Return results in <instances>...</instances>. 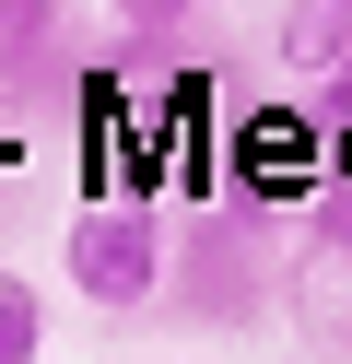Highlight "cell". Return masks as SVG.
<instances>
[{"instance_id":"7a4b0ae2","label":"cell","mask_w":352,"mask_h":364,"mask_svg":"<svg viewBox=\"0 0 352 364\" xmlns=\"http://www.w3.org/2000/svg\"><path fill=\"white\" fill-rule=\"evenodd\" d=\"M164 282H176L188 317H247V212H211L200 235L164 259Z\"/></svg>"},{"instance_id":"277c9868","label":"cell","mask_w":352,"mask_h":364,"mask_svg":"<svg viewBox=\"0 0 352 364\" xmlns=\"http://www.w3.org/2000/svg\"><path fill=\"white\" fill-rule=\"evenodd\" d=\"M36 353H47V294L0 270V364H36Z\"/></svg>"},{"instance_id":"5b68a950","label":"cell","mask_w":352,"mask_h":364,"mask_svg":"<svg viewBox=\"0 0 352 364\" xmlns=\"http://www.w3.org/2000/svg\"><path fill=\"white\" fill-rule=\"evenodd\" d=\"M329 106H341V118H352V59H341V82H329Z\"/></svg>"},{"instance_id":"6da1fadb","label":"cell","mask_w":352,"mask_h":364,"mask_svg":"<svg viewBox=\"0 0 352 364\" xmlns=\"http://www.w3.org/2000/svg\"><path fill=\"white\" fill-rule=\"evenodd\" d=\"M70 294L82 306H153L164 294V259H176V235H164L153 200H94L82 223H70Z\"/></svg>"},{"instance_id":"3957f363","label":"cell","mask_w":352,"mask_h":364,"mask_svg":"<svg viewBox=\"0 0 352 364\" xmlns=\"http://www.w3.org/2000/svg\"><path fill=\"white\" fill-rule=\"evenodd\" d=\"M282 59L341 82V59H352V12H294V24H282Z\"/></svg>"}]
</instances>
